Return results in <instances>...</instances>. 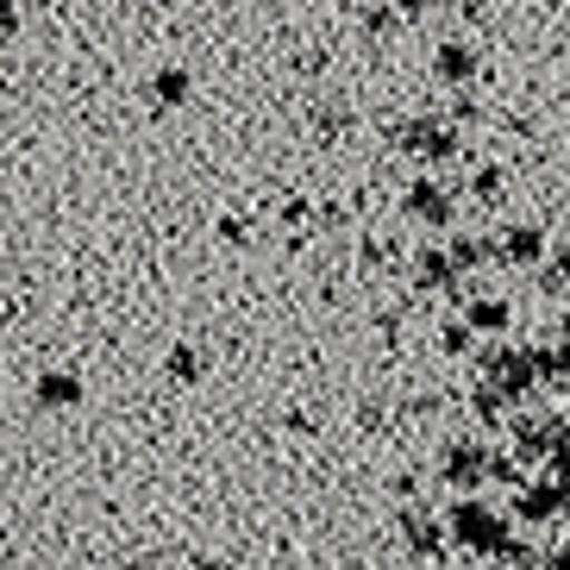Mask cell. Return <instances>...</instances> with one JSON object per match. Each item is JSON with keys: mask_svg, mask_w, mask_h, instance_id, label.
Instances as JSON below:
<instances>
[{"mask_svg": "<svg viewBox=\"0 0 570 570\" xmlns=\"http://www.w3.org/2000/svg\"><path fill=\"white\" fill-rule=\"evenodd\" d=\"M439 352H445V357H470V352H476V326H470V314L452 320V326L439 333Z\"/></svg>", "mask_w": 570, "mask_h": 570, "instance_id": "obj_17", "label": "cell"}, {"mask_svg": "<svg viewBox=\"0 0 570 570\" xmlns=\"http://www.w3.org/2000/svg\"><path fill=\"white\" fill-rule=\"evenodd\" d=\"M402 539L414 558H445V539H452V527H439V520H426L420 508H407L402 514Z\"/></svg>", "mask_w": 570, "mask_h": 570, "instance_id": "obj_10", "label": "cell"}, {"mask_svg": "<svg viewBox=\"0 0 570 570\" xmlns=\"http://www.w3.org/2000/svg\"><path fill=\"white\" fill-rule=\"evenodd\" d=\"M395 19H402V13H395V0H389V7H370V13H364V32H370V38H383Z\"/></svg>", "mask_w": 570, "mask_h": 570, "instance_id": "obj_20", "label": "cell"}, {"mask_svg": "<svg viewBox=\"0 0 570 570\" xmlns=\"http://www.w3.org/2000/svg\"><path fill=\"white\" fill-rule=\"evenodd\" d=\"M464 314H470V326H476V333H508V320H514V307H508L502 295H470V302H464Z\"/></svg>", "mask_w": 570, "mask_h": 570, "instance_id": "obj_13", "label": "cell"}, {"mask_svg": "<svg viewBox=\"0 0 570 570\" xmlns=\"http://www.w3.org/2000/svg\"><path fill=\"white\" fill-rule=\"evenodd\" d=\"M188 88H195L188 69H157V76H151V107H183Z\"/></svg>", "mask_w": 570, "mask_h": 570, "instance_id": "obj_14", "label": "cell"}, {"mask_svg": "<svg viewBox=\"0 0 570 570\" xmlns=\"http://www.w3.org/2000/svg\"><path fill=\"white\" fill-rule=\"evenodd\" d=\"M164 370L176 376V383H202V376H207V352H202V345H176V352L164 357Z\"/></svg>", "mask_w": 570, "mask_h": 570, "instance_id": "obj_15", "label": "cell"}, {"mask_svg": "<svg viewBox=\"0 0 570 570\" xmlns=\"http://www.w3.org/2000/svg\"><path fill=\"white\" fill-rule=\"evenodd\" d=\"M564 338H570V314H564Z\"/></svg>", "mask_w": 570, "mask_h": 570, "instance_id": "obj_24", "label": "cell"}, {"mask_svg": "<svg viewBox=\"0 0 570 570\" xmlns=\"http://www.w3.org/2000/svg\"><path fill=\"white\" fill-rule=\"evenodd\" d=\"M458 276H464V264H458L452 245H426V252L414 257V288L420 295H458Z\"/></svg>", "mask_w": 570, "mask_h": 570, "instance_id": "obj_5", "label": "cell"}, {"mask_svg": "<svg viewBox=\"0 0 570 570\" xmlns=\"http://www.w3.org/2000/svg\"><path fill=\"white\" fill-rule=\"evenodd\" d=\"M546 257V233L539 226H508L495 238V264H539Z\"/></svg>", "mask_w": 570, "mask_h": 570, "instance_id": "obj_11", "label": "cell"}, {"mask_svg": "<svg viewBox=\"0 0 570 570\" xmlns=\"http://www.w3.org/2000/svg\"><path fill=\"white\" fill-rule=\"evenodd\" d=\"M395 145H402L407 157H426V164H452L458 157V132L452 126H439V119H407L402 132H395Z\"/></svg>", "mask_w": 570, "mask_h": 570, "instance_id": "obj_4", "label": "cell"}, {"mask_svg": "<svg viewBox=\"0 0 570 570\" xmlns=\"http://www.w3.org/2000/svg\"><path fill=\"white\" fill-rule=\"evenodd\" d=\"M533 364H539V383H546V376H564L570 370V338L564 345H533Z\"/></svg>", "mask_w": 570, "mask_h": 570, "instance_id": "obj_18", "label": "cell"}, {"mask_svg": "<svg viewBox=\"0 0 570 570\" xmlns=\"http://www.w3.org/2000/svg\"><path fill=\"white\" fill-rule=\"evenodd\" d=\"M32 402L45 407V414H63V407L82 402V376H76V370H45L32 383Z\"/></svg>", "mask_w": 570, "mask_h": 570, "instance_id": "obj_9", "label": "cell"}, {"mask_svg": "<svg viewBox=\"0 0 570 570\" xmlns=\"http://www.w3.org/2000/svg\"><path fill=\"white\" fill-rule=\"evenodd\" d=\"M514 508H520V520H558L570 508V476H564V470H552L546 483H527Z\"/></svg>", "mask_w": 570, "mask_h": 570, "instance_id": "obj_7", "label": "cell"}, {"mask_svg": "<svg viewBox=\"0 0 570 570\" xmlns=\"http://www.w3.org/2000/svg\"><path fill=\"white\" fill-rule=\"evenodd\" d=\"M570 439V426L558 414H539V420H520L514 426V445L520 452L514 458H558V445Z\"/></svg>", "mask_w": 570, "mask_h": 570, "instance_id": "obj_8", "label": "cell"}, {"mask_svg": "<svg viewBox=\"0 0 570 570\" xmlns=\"http://www.w3.org/2000/svg\"><path fill=\"white\" fill-rule=\"evenodd\" d=\"M19 32V0H0V45Z\"/></svg>", "mask_w": 570, "mask_h": 570, "instance_id": "obj_21", "label": "cell"}, {"mask_svg": "<svg viewBox=\"0 0 570 570\" xmlns=\"http://www.w3.org/2000/svg\"><path fill=\"white\" fill-rule=\"evenodd\" d=\"M489 470H495V452H489V445H476V439H458V445H445V452H439V476H445L458 495L483 489Z\"/></svg>", "mask_w": 570, "mask_h": 570, "instance_id": "obj_2", "label": "cell"}, {"mask_svg": "<svg viewBox=\"0 0 570 570\" xmlns=\"http://www.w3.org/2000/svg\"><path fill=\"white\" fill-rule=\"evenodd\" d=\"M426 7H433V0H395V13H402V19H420Z\"/></svg>", "mask_w": 570, "mask_h": 570, "instance_id": "obj_22", "label": "cell"}, {"mask_svg": "<svg viewBox=\"0 0 570 570\" xmlns=\"http://www.w3.org/2000/svg\"><path fill=\"white\" fill-rule=\"evenodd\" d=\"M445 527H452V539L464 546V552H483V558H495L508 546V520L495 514L489 502H476V495H464V502L445 514Z\"/></svg>", "mask_w": 570, "mask_h": 570, "instance_id": "obj_1", "label": "cell"}, {"mask_svg": "<svg viewBox=\"0 0 570 570\" xmlns=\"http://www.w3.org/2000/svg\"><path fill=\"white\" fill-rule=\"evenodd\" d=\"M402 214L420 219V226H452V219H458V195L445 183H433V176H426V183H414L402 195Z\"/></svg>", "mask_w": 570, "mask_h": 570, "instance_id": "obj_6", "label": "cell"}, {"mask_svg": "<svg viewBox=\"0 0 570 570\" xmlns=\"http://www.w3.org/2000/svg\"><path fill=\"white\" fill-rule=\"evenodd\" d=\"M502 183H508V176L489 164V169H476V183H470V188H476V202H502Z\"/></svg>", "mask_w": 570, "mask_h": 570, "instance_id": "obj_19", "label": "cell"}, {"mask_svg": "<svg viewBox=\"0 0 570 570\" xmlns=\"http://www.w3.org/2000/svg\"><path fill=\"white\" fill-rule=\"evenodd\" d=\"M433 76L439 82H470V76H476V51L458 45V38H445V45L433 51Z\"/></svg>", "mask_w": 570, "mask_h": 570, "instance_id": "obj_12", "label": "cell"}, {"mask_svg": "<svg viewBox=\"0 0 570 570\" xmlns=\"http://www.w3.org/2000/svg\"><path fill=\"white\" fill-rule=\"evenodd\" d=\"M307 119H314L326 138H338V132H352V126H357V114L345 101H314V114H307Z\"/></svg>", "mask_w": 570, "mask_h": 570, "instance_id": "obj_16", "label": "cell"}, {"mask_svg": "<svg viewBox=\"0 0 570 570\" xmlns=\"http://www.w3.org/2000/svg\"><path fill=\"white\" fill-rule=\"evenodd\" d=\"M483 376L495 389H502L508 402H520V395H533V383H539V364H533V352H514V345H495V352H483Z\"/></svg>", "mask_w": 570, "mask_h": 570, "instance_id": "obj_3", "label": "cell"}, {"mask_svg": "<svg viewBox=\"0 0 570 570\" xmlns=\"http://www.w3.org/2000/svg\"><path fill=\"white\" fill-rule=\"evenodd\" d=\"M546 564H570V546H558V552H546Z\"/></svg>", "mask_w": 570, "mask_h": 570, "instance_id": "obj_23", "label": "cell"}]
</instances>
